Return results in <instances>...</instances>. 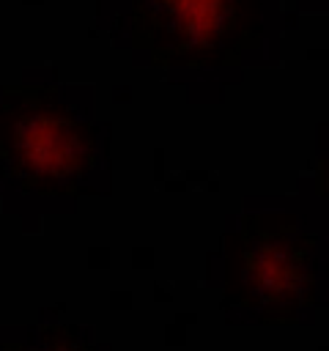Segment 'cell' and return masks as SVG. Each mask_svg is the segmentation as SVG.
<instances>
[{
  "mask_svg": "<svg viewBox=\"0 0 329 351\" xmlns=\"http://www.w3.org/2000/svg\"><path fill=\"white\" fill-rule=\"evenodd\" d=\"M0 165L25 192L74 195L96 165V126L63 107L55 88H3Z\"/></svg>",
  "mask_w": 329,
  "mask_h": 351,
  "instance_id": "cell-1",
  "label": "cell"
},
{
  "mask_svg": "<svg viewBox=\"0 0 329 351\" xmlns=\"http://www.w3.org/2000/svg\"><path fill=\"white\" fill-rule=\"evenodd\" d=\"M260 38V0H132V41L156 66H225Z\"/></svg>",
  "mask_w": 329,
  "mask_h": 351,
  "instance_id": "cell-2",
  "label": "cell"
},
{
  "mask_svg": "<svg viewBox=\"0 0 329 351\" xmlns=\"http://www.w3.org/2000/svg\"><path fill=\"white\" fill-rule=\"evenodd\" d=\"M236 285L241 304L266 321L288 324L313 302L315 239L280 217H247L239 236Z\"/></svg>",
  "mask_w": 329,
  "mask_h": 351,
  "instance_id": "cell-3",
  "label": "cell"
},
{
  "mask_svg": "<svg viewBox=\"0 0 329 351\" xmlns=\"http://www.w3.org/2000/svg\"><path fill=\"white\" fill-rule=\"evenodd\" d=\"M14 351H93L71 326H49L30 337L27 346H16Z\"/></svg>",
  "mask_w": 329,
  "mask_h": 351,
  "instance_id": "cell-4",
  "label": "cell"
}]
</instances>
